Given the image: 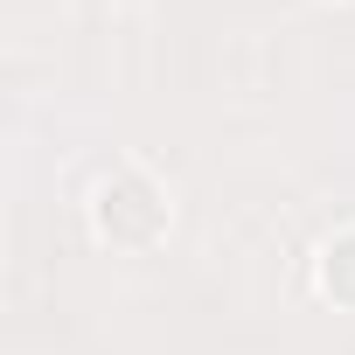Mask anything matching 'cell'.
<instances>
[{
  "label": "cell",
  "mask_w": 355,
  "mask_h": 355,
  "mask_svg": "<svg viewBox=\"0 0 355 355\" xmlns=\"http://www.w3.org/2000/svg\"><path fill=\"white\" fill-rule=\"evenodd\" d=\"M320 286H327L341 306H355V230H341V237L327 244V258H320Z\"/></svg>",
  "instance_id": "obj_2"
},
{
  "label": "cell",
  "mask_w": 355,
  "mask_h": 355,
  "mask_svg": "<svg viewBox=\"0 0 355 355\" xmlns=\"http://www.w3.org/2000/svg\"><path fill=\"white\" fill-rule=\"evenodd\" d=\"M98 230L112 244H146V237L167 230V196L146 182L139 167H119L112 182L98 189Z\"/></svg>",
  "instance_id": "obj_1"
}]
</instances>
